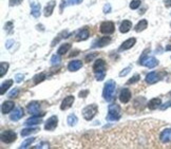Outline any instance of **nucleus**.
Wrapping results in <instances>:
<instances>
[{
  "instance_id": "f3484780",
  "label": "nucleus",
  "mask_w": 171,
  "mask_h": 149,
  "mask_svg": "<svg viewBox=\"0 0 171 149\" xmlns=\"http://www.w3.org/2000/svg\"><path fill=\"white\" fill-rule=\"evenodd\" d=\"M31 14L33 15V17L38 18L41 14V7L37 2H31Z\"/></svg>"
},
{
  "instance_id": "a211bd4d",
  "label": "nucleus",
  "mask_w": 171,
  "mask_h": 149,
  "mask_svg": "<svg viewBox=\"0 0 171 149\" xmlns=\"http://www.w3.org/2000/svg\"><path fill=\"white\" fill-rule=\"evenodd\" d=\"M55 6H56V1H54V0H51L50 2H48V4L45 6V10H43V15H45V17L51 16L55 9Z\"/></svg>"
},
{
  "instance_id": "e433bc0d",
  "label": "nucleus",
  "mask_w": 171,
  "mask_h": 149,
  "mask_svg": "<svg viewBox=\"0 0 171 149\" xmlns=\"http://www.w3.org/2000/svg\"><path fill=\"white\" fill-rule=\"evenodd\" d=\"M139 78H141V76H139V74H135L134 76H132V77L130 78L128 81H127V85H131V84H135V83H137V81H139Z\"/></svg>"
},
{
  "instance_id": "7c9ffc66",
  "label": "nucleus",
  "mask_w": 171,
  "mask_h": 149,
  "mask_svg": "<svg viewBox=\"0 0 171 149\" xmlns=\"http://www.w3.org/2000/svg\"><path fill=\"white\" fill-rule=\"evenodd\" d=\"M77 122H78V119H77V116H76L75 114H70L68 116V119H67V123H68V125L70 126V127H74V126L77 124Z\"/></svg>"
},
{
  "instance_id": "8fccbe9b",
  "label": "nucleus",
  "mask_w": 171,
  "mask_h": 149,
  "mask_svg": "<svg viewBox=\"0 0 171 149\" xmlns=\"http://www.w3.org/2000/svg\"><path fill=\"white\" fill-rule=\"evenodd\" d=\"M164 1H165V6L167 7H171V0H164Z\"/></svg>"
},
{
  "instance_id": "9d476101",
  "label": "nucleus",
  "mask_w": 171,
  "mask_h": 149,
  "mask_svg": "<svg viewBox=\"0 0 171 149\" xmlns=\"http://www.w3.org/2000/svg\"><path fill=\"white\" fill-rule=\"evenodd\" d=\"M106 68H107V64L104 59H96L93 65V71L95 74L106 72Z\"/></svg>"
},
{
  "instance_id": "c85d7f7f",
  "label": "nucleus",
  "mask_w": 171,
  "mask_h": 149,
  "mask_svg": "<svg viewBox=\"0 0 171 149\" xmlns=\"http://www.w3.org/2000/svg\"><path fill=\"white\" fill-rule=\"evenodd\" d=\"M71 49V43H63V45H61L59 49L57 50V54H59V55H63V54L68 53V51Z\"/></svg>"
},
{
  "instance_id": "a878e982",
  "label": "nucleus",
  "mask_w": 171,
  "mask_h": 149,
  "mask_svg": "<svg viewBox=\"0 0 171 149\" xmlns=\"http://www.w3.org/2000/svg\"><path fill=\"white\" fill-rule=\"evenodd\" d=\"M148 27V21L146 19H142L141 21H139V24L135 25L134 30L136 31V32H142V31L146 30Z\"/></svg>"
},
{
  "instance_id": "7ed1b4c3",
  "label": "nucleus",
  "mask_w": 171,
  "mask_h": 149,
  "mask_svg": "<svg viewBox=\"0 0 171 149\" xmlns=\"http://www.w3.org/2000/svg\"><path fill=\"white\" fill-rule=\"evenodd\" d=\"M122 116V110L121 107L117 104H111L109 106L108 110V115H107V121H110V122H115L118 121Z\"/></svg>"
},
{
  "instance_id": "412c9836",
  "label": "nucleus",
  "mask_w": 171,
  "mask_h": 149,
  "mask_svg": "<svg viewBox=\"0 0 171 149\" xmlns=\"http://www.w3.org/2000/svg\"><path fill=\"white\" fill-rule=\"evenodd\" d=\"M90 36V33H89L88 29H81L80 31H78V33L76 34V40L77 42H83V40H87Z\"/></svg>"
},
{
  "instance_id": "423d86ee",
  "label": "nucleus",
  "mask_w": 171,
  "mask_h": 149,
  "mask_svg": "<svg viewBox=\"0 0 171 149\" xmlns=\"http://www.w3.org/2000/svg\"><path fill=\"white\" fill-rule=\"evenodd\" d=\"M17 138V134L13 130H6L1 133V141L6 144H11L15 142Z\"/></svg>"
},
{
  "instance_id": "37998d69",
  "label": "nucleus",
  "mask_w": 171,
  "mask_h": 149,
  "mask_svg": "<svg viewBox=\"0 0 171 149\" xmlns=\"http://www.w3.org/2000/svg\"><path fill=\"white\" fill-rule=\"evenodd\" d=\"M50 146H49V143H47V142H41V143H39L37 146H34V148H49Z\"/></svg>"
},
{
  "instance_id": "3c124183",
  "label": "nucleus",
  "mask_w": 171,
  "mask_h": 149,
  "mask_svg": "<svg viewBox=\"0 0 171 149\" xmlns=\"http://www.w3.org/2000/svg\"><path fill=\"white\" fill-rule=\"evenodd\" d=\"M170 95H171V92H170Z\"/></svg>"
},
{
  "instance_id": "58836bf2",
  "label": "nucleus",
  "mask_w": 171,
  "mask_h": 149,
  "mask_svg": "<svg viewBox=\"0 0 171 149\" xmlns=\"http://www.w3.org/2000/svg\"><path fill=\"white\" fill-rule=\"evenodd\" d=\"M24 79V75L22 73H18V74H16V76H15V81H16L17 84H20Z\"/></svg>"
},
{
  "instance_id": "ea45409f",
  "label": "nucleus",
  "mask_w": 171,
  "mask_h": 149,
  "mask_svg": "<svg viewBox=\"0 0 171 149\" xmlns=\"http://www.w3.org/2000/svg\"><path fill=\"white\" fill-rule=\"evenodd\" d=\"M96 55L97 54L96 53H92V54H88V55L86 56V58H85V60L87 61V63H90V61H92L94 59V58L96 57Z\"/></svg>"
},
{
  "instance_id": "f03ea898",
  "label": "nucleus",
  "mask_w": 171,
  "mask_h": 149,
  "mask_svg": "<svg viewBox=\"0 0 171 149\" xmlns=\"http://www.w3.org/2000/svg\"><path fill=\"white\" fill-rule=\"evenodd\" d=\"M149 49L144 51V53L142 54V56L139 57V64L142 66H145L149 69H153L155 68L157 65H159V60L155 57H152V56H148V52H149Z\"/></svg>"
},
{
  "instance_id": "39448f33",
  "label": "nucleus",
  "mask_w": 171,
  "mask_h": 149,
  "mask_svg": "<svg viewBox=\"0 0 171 149\" xmlns=\"http://www.w3.org/2000/svg\"><path fill=\"white\" fill-rule=\"evenodd\" d=\"M27 109H28V112L32 115H36V116H43L45 113V112H41L39 114V109H40V104L38 102H31L28 104L27 106Z\"/></svg>"
},
{
  "instance_id": "a19ab883",
  "label": "nucleus",
  "mask_w": 171,
  "mask_h": 149,
  "mask_svg": "<svg viewBox=\"0 0 171 149\" xmlns=\"http://www.w3.org/2000/svg\"><path fill=\"white\" fill-rule=\"evenodd\" d=\"M4 30H6L7 33H11L13 30V22L12 21L6 22V25H4Z\"/></svg>"
},
{
  "instance_id": "cd10ccee",
  "label": "nucleus",
  "mask_w": 171,
  "mask_h": 149,
  "mask_svg": "<svg viewBox=\"0 0 171 149\" xmlns=\"http://www.w3.org/2000/svg\"><path fill=\"white\" fill-rule=\"evenodd\" d=\"M67 37H69V36H68V32H67V31H62V32L59 33L57 37H56L54 40H53V42H52V45H51V46H52V47H54L56 43L59 42L60 40L62 39V38H67Z\"/></svg>"
},
{
  "instance_id": "c03bdc74",
  "label": "nucleus",
  "mask_w": 171,
  "mask_h": 149,
  "mask_svg": "<svg viewBox=\"0 0 171 149\" xmlns=\"http://www.w3.org/2000/svg\"><path fill=\"white\" fill-rule=\"evenodd\" d=\"M24 0H10V6L11 7H15V6H19Z\"/></svg>"
},
{
  "instance_id": "bb28decb",
  "label": "nucleus",
  "mask_w": 171,
  "mask_h": 149,
  "mask_svg": "<svg viewBox=\"0 0 171 149\" xmlns=\"http://www.w3.org/2000/svg\"><path fill=\"white\" fill-rule=\"evenodd\" d=\"M83 0H63L62 3H61L60 10L63 9V7H67V6H76V4H79L81 3Z\"/></svg>"
},
{
  "instance_id": "de8ad7c7",
  "label": "nucleus",
  "mask_w": 171,
  "mask_h": 149,
  "mask_svg": "<svg viewBox=\"0 0 171 149\" xmlns=\"http://www.w3.org/2000/svg\"><path fill=\"white\" fill-rule=\"evenodd\" d=\"M110 12H111V6L109 3L105 4V7H104V13H105V14H107V13H110Z\"/></svg>"
},
{
  "instance_id": "5701e85b",
  "label": "nucleus",
  "mask_w": 171,
  "mask_h": 149,
  "mask_svg": "<svg viewBox=\"0 0 171 149\" xmlns=\"http://www.w3.org/2000/svg\"><path fill=\"white\" fill-rule=\"evenodd\" d=\"M132 28V22L130 20H124L119 25V32L121 33H128Z\"/></svg>"
},
{
  "instance_id": "1a4fd4ad",
  "label": "nucleus",
  "mask_w": 171,
  "mask_h": 149,
  "mask_svg": "<svg viewBox=\"0 0 171 149\" xmlns=\"http://www.w3.org/2000/svg\"><path fill=\"white\" fill-rule=\"evenodd\" d=\"M58 125V117L56 116V115H52L51 117L48 119V121L45 122V129L49 130V131H52V130H54L56 127H57Z\"/></svg>"
},
{
  "instance_id": "c756f323",
  "label": "nucleus",
  "mask_w": 171,
  "mask_h": 149,
  "mask_svg": "<svg viewBox=\"0 0 171 149\" xmlns=\"http://www.w3.org/2000/svg\"><path fill=\"white\" fill-rule=\"evenodd\" d=\"M36 132H38V128H24V129L21 130L20 134H21V137H28V135Z\"/></svg>"
},
{
  "instance_id": "6ab92c4d",
  "label": "nucleus",
  "mask_w": 171,
  "mask_h": 149,
  "mask_svg": "<svg viewBox=\"0 0 171 149\" xmlns=\"http://www.w3.org/2000/svg\"><path fill=\"white\" fill-rule=\"evenodd\" d=\"M136 43V39L133 37V38H129V39H127L126 42H124L122 43V46L119 47V51H126V50H129V49H131L133 46Z\"/></svg>"
},
{
  "instance_id": "79ce46f5",
  "label": "nucleus",
  "mask_w": 171,
  "mask_h": 149,
  "mask_svg": "<svg viewBox=\"0 0 171 149\" xmlns=\"http://www.w3.org/2000/svg\"><path fill=\"white\" fill-rule=\"evenodd\" d=\"M130 71H131V67H127V68H125L122 71H121V73H119V76H121V77H122V76H126L127 74L130 73Z\"/></svg>"
},
{
  "instance_id": "c9c22d12",
  "label": "nucleus",
  "mask_w": 171,
  "mask_h": 149,
  "mask_svg": "<svg viewBox=\"0 0 171 149\" xmlns=\"http://www.w3.org/2000/svg\"><path fill=\"white\" fill-rule=\"evenodd\" d=\"M139 6H141V0H132L131 2H130V9L132 10H136L139 9Z\"/></svg>"
},
{
  "instance_id": "20e7f679",
  "label": "nucleus",
  "mask_w": 171,
  "mask_h": 149,
  "mask_svg": "<svg viewBox=\"0 0 171 149\" xmlns=\"http://www.w3.org/2000/svg\"><path fill=\"white\" fill-rule=\"evenodd\" d=\"M83 116L86 121H91L98 112V106L96 104H91L89 106H86L83 109Z\"/></svg>"
},
{
  "instance_id": "473e14b6",
  "label": "nucleus",
  "mask_w": 171,
  "mask_h": 149,
  "mask_svg": "<svg viewBox=\"0 0 171 149\" xmlns=\"http://www.w3.org/2000/svg\"><path fill=\"white\" fill-rule=\"evenodd\" d=\"M45 79V73H39V74H37V75L34 76L33 81H34V84L35 85H38V84L42 83Z\"/></svg>"
},
{
  "instance_id": "393cba45",
  "label": "nucleus",
  "mask_w": 171,
  "mask_h": 149,
  "mask_svg": "<svg viewBox=\"0 0 171 149\" xmlns=\"http://www.w3.org/2000/svg\"><path fill=\"white\" fill-rule=\"evenodd\" d=\"M13 83H14V81H13V79H9V81H6L4 83H2L1 87H0V94H1V95H3V94L6 93L7 90L10 89V87H12Z\"/></svg>"
},
{
  "instance_id": "a18cd8bd",
  "label": "nucleus",
  "mask_w": 171,
  "mask_h": 149,
  "mask_svg": "<svg viewBox=\"0 0 171 149\" xmlns=\"http://www.w3.org/2000/svg\"><path fill=\"white\" fill-rule=\"evenodd\" d=\"M105 76H106V72H101V73H97V74H95V77L97 81H103V79L105 78Z\"/></svg>"
},
{
  "instance_id": "9b49d317",
  "label": "nucleus",
  "mask_w": 171,
  "mask_h": 149,
  "mask_svg": "<svg viewBox=\"0 0 171 149\" xmlns=\"http://www.w3.org/2000/svg\"><path fill=\"white\" fill-rule=\"evenodd\" d=\"M24 108L17 107V108H15L12 111V113L10 114V120H11L12 122H17V121H19L22 116H24Z\"/></svg>"
},
{
  "instance_id": "72a5a7b5",
  "label": "nucleus",
  "mask_w": 171,
  "mask_h": 149,
  "mask_svg": "<svg viewBox=\"0 0 171 149\" xmlns=\"http://www.w3.org/2000/svg\"><path fill=\"white\" fill-rule=\"evenodd\" d=\"M35 141V138H28L27 140H24V142L21 143V145L19 146V148H28L31 146V144H32L33 142Z\"/></svg>"
},
{
  "instance_id": "f257e3e1",
  "label": "nucleus",
  "mask_w": 171,
  "mask_h": 149,
  "mask_svg": "<svg viewBox=\"0 0 171 149\" xmlns=\"http://www.w3.org/2000/svg\"><path fill=\"white\" fill-rule=\"evenodd\" d=\"M116 92V84L114 81H108L104 86V90H103V97L106 99L107 102H112L114 99V95H115Z\"/></svg>"
},
{
  "instance_id": "49530a36",
  "label": "nucleus",
  "mask_w": 171,
  "mask_h": 149,
  "mask_svg": "<svg viewBox=\"0 0 171 149\" xmlns=\"http://www.w3.org/2000/svg\"><path fill=\"white\" fill-rule=\"evenodd\" d=\"M14 43H15L14 40H13V39H9V40H7V42H6V48L9 49V50H10V49H11V47H12L13 45H14Z\"/></svg>"
},
{
  "instance_id": "4c0bfd02",
  "label": "nucleus",
  "mask_w": 171,
  "mask_h": 149,
  "mask_svg": "<svg viewBox=\"0 0 171 149\" xmlns=\"http://www.w3.org/2000/svg\"><path fill=\"white\" fill-rule=\"evenodd\" d=\"M18 93H19V89L18 88H15V89H13L9 94H7V96H9L10 99H14V97H17Z\"/></svg>"
},
{
  "instance_id": "dca6fc26",
  "label": "nucleus",
  "mask_w": 171,
  "mask_h": 149,
  "mask_svg": "<svg viewBox=\"0 0 171 149\" xmlns=\"http://www.w3.org/2000/svg\"><path fill=\"white\" fill-rule=\"evenodd\" d=\"M15 108V104L14 102H11V101H6L3 104L1 105V111L3 114H7L10 112H12Z\"/></svg>"
},
{
  "instance_id": "f8f14e48",
  "label": "nucleus",
  "mask_w": 171,
  "mask_h": 149,
  "mask_svg": "<svg viewBox=\"0 0 171 149\" xmlns=\"http://www.w3.org/2000/svg\"><path fill=\"white\" fill-rule=\"evenodd\" d=\"M160 141L164 144L171 142V128H166L160 133Z\"/></svg>"
},
{
  "instance_id": "0eeeda50",
  "label": "nucleus",
  "mask_w": 171,
  "mask_h": 149,
  "mask_svg": "<svg viewBox=\"0 0 171 149\" xmlns=\"http://www.w3.org/2000/svg\"><path fill=\"white\" fill-rule=\"evenodd\" d=\"M115 30V25L112 21H104L100 24V27H99V31H100L103 34L109 35L112 34Z\"/></svg>"
},
{
  "instance_id": "f704fd0d",
  "label": "nucleus",
  "mask_w": 171,
  "mask_h": 149,
  "mask_svg": "<svg viewBox=\"0 0 171 149\" xmlns=\"http://www.w3.org/2000/svg\"><path fill=\"white\" fill-rule=\"evenodd\" d=\"M60 56H61V55H59V54H55V55H53L52 58H51V64H52L53 66L58 65V64H59L60 61H61Z\"/></svg>"
},
{
  "instance_id": "09e8293b",
  "label": "nucleus",
  "mask_w": 171,
  "mask_h": 149,
  "mask_svg": "<svg viewBox=\"0 0 171 149\" xmlns=\"http://www.w3.org/2000/svg\"><path fill=\"white\" fill-rule=\"evenodd\" d=\"M89 94V91L88 90H83V91H80L79 94H78V96L79 97H86L87 95Z\"/></svg>"
},
{
  "instance_id": "4be33fe9",
  "label": "nucleus",
  "mask_w": 171,
  "mask_h": 149,
  "mask_svg": "<svg viewBox=\"0 0 171 149\" xmlns=\"http://www.w3.org/2000/svg\"><path fill=\"white\" fill-rule=\"evenodd\" d=\"M83 67V63L80 60H72L68 65V70L71 72H76Z\"/></svg>"
},
{
  "instance_id": "ddd939ff",
  "label": "nucleus",
  "mask_w": 171,
  "mask_h": 149,
  "mask_svg": "<svg viewBox=\"0 0 171 149\" xmlns=\"http://www.w3.org/2000/svg\"><path fill=\"white\" fill-rule=\"evenodd\" d=\"M160 79V78L159 73H157V72H155V71H152V72H150V73L147 74V75H146V78H145V81H146L147 84L153 85V84L157 83V81H159Z\"/></svg>"
},
{
  "instance_id": "603ef678",
  "label": "nucleus",
  "mask_w": 171,
  "mask_h": 149,
  "mask_svg": "<svg viewBox=\"0 0 171 149\" xmlns=\"http://www.w3.org/2000/svg\"><path fill=\"white\" fill-rule=\"evenodd\" d=\"M170 27H171V24H170Z\"/></svg>"
},
{
  "instance_id": "b1692460",
  "label": "nucleus",
  "mask_w": 171,
  "mask_h": 149,
  "mask_svg": "<svg viewBox=\"0 0 171 149\" xmlns=\"http://www.w3.org/2000/svg\"><path fill=\"white\" fill-rule=\"evenodd\" d=\"M42 121H41V116H36V115H33L32 117L28 119L27 121L24 122V125L25 126H33V125H38L40 124Z\"/></svg>"
},
{
  "instance_id": "4468645a",
  "label": "nucleus",
  "mask_w": 171,
  "mask_h": 149,
  "mask_svg": "<svg viewBox=\"0 0 171 149\" xmlns=\"http://www.w3.org/2000/svg\"><path fill=\"white\" fill-rule=\"evenodd\" d=\"M130 99H131V92H130V90L128 88L122 89L121 93H119V101L122 104H127Z\"/></svg>"
},
{
  "instance_id": "2eb2a0df",
  "label": "nucleus",
  "mask_w": 171,
  "mask_h": 149,
  "mask_svg": "<svg viewBox=\"0 0 171 149\" xmlns=\"http://www.w3.org/2000/svg\"><path fill=\"white\" fill-rule=\"evenodd\" d=\"M73 103H74V96L73 95H69L67 97L62 99L60 105V109L61 110H68L69 108H71L73 106Z\"/></svg>"
},
{
  "instance_id": "aec40b11",
  "label": "nucleus",
  "mask_w": 171,
  "mask_h": 149,
  "mask_svg": "<svg viewBox=\"0 0 171 149\" xmlns=\"http://www.w3.org/2000/svg\"><path fill=\"white\" fill-rule=\"evenodd\" d=\"M147 106H148V108H149L150 110L157 109L159 107L162 106V99H160V97H154V99H150V101L148 102Z\"/></svg>"
},
{
  "instance_id": "2f4dec72",
  "label": "nucleus",
  "mask_w": 171,
  "mask_h": 149,
  "mask_svg": "<svg viewBox=\"0 0 171 149\" xmlns=\"http://www.w3.org/2000/svg\"><path fill=\"white\" fill-rule=\"evenodd\" d=\"M9 67H10L9 64L4 63V61H2V63L0 64V77H3V76L6 75L7 70H9Z\"/></svg>"
},
{
  "instance_id": "6e6552de",
  "label": "nucleus",
  "mask_w": 171,
  "mask_h": 149,
  "mask_svg": "<svg viewBox=\"0 0 171 149\" xmlns=\"http://www.w3.org/2000/svg\"><path fill=\"white\" fill-rule=\"evenodd\" d=\"M111 42V38L109 36H103V37L98 38V39L94 40L93 43H92L91 48L92 49H97V48H103L108 46L109 43Z\"/></svg>"
}]
</instances>
